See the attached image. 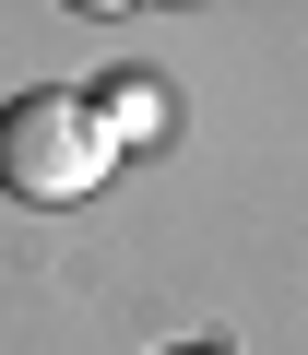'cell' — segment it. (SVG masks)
I'll list each match as a JSON object with an SVG mask.
<instances>
[{
  "label": "cell",
  "instance_id": "3957f363",
  "mask_svg": "<svg viewBox=\"0 0 308 355\" xmlns=\"http://www.w3.org/2000/svg\"><path fill=\"white\" fill-rule=\"evenodd\" d=\"M178 355H214V343H178Z\"/></svg>",
  "mask_w": 308,
  "mask_h": 355
},
{
  "label": "cell",
  "instance_id": "7a4b0ae2",
  "mask_svg": "<svg viewBox=\"0 0 308 355\" xmlns=\"http://www.w3.org/2000/svg\"><path fill=\"white\" fill-rule=\"evenodd\" d=\"M95 130L130 154V142H166V83H154V71H107L95 83Z\"/></svg>",
  "mask_w": 308,
  "mask_h": 355
},
{
  "label": "cell",
  "instance_id": "6da1fadb",
  "mask_svg": "<svg viewBox=\"0 0 308 355\" xmlns=\"http://www.w3.org/2000/svg\"><path fill=\"white\" fill-rule=\"evenodd\" d=\"M107 166H119V142L95 130V95L36 83V95H12V107H0V202L60 214V202H83V190H95Z\"/></svg>",
  "mask_w": 308,
  "mask_h": 355
}]
</instances>
